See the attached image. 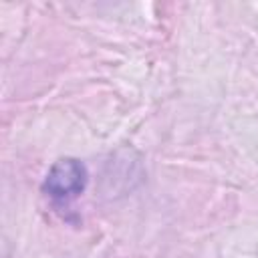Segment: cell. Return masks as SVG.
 <instances>
[{
  "instance_id": "cell-1",
  "label": "cell",
  "mask_w": 258,
  "mask_h": 258,
  "mask_svg": "<svg viewBox=\"0 0 258 258\" xmlns=\"http://www.w3.org/2000/svg\"><path fill=\"white\" fill-rule=\"evenodd\" d=\"M87 185V167L73 157L58 159L46 173L44 191L56 200L79 196Z\"/></svg>"
}]
</instances>
